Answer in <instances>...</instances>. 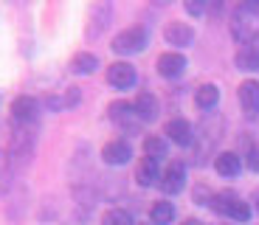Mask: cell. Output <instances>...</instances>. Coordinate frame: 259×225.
Listing matches in <instances>:
<instances>
[{
  "label": "cell",
  "instance_id": "cell-1",
  "mask_svg": "<svg viewBox=\"0 0 259 225\" xmlns=\"http://www.w3.org/2000/svg\"><path fill=\"white\" fill-rule=\"evenodd\" d=\"M256 28H259V6L256 3H240L234 9V17H231V34L240 45H248L253 37H256Z\"/></svg>",
  "mask_w": 259,
  "mask_h": 225
},
{
  "label": "cell",
  "instance_id": "cell-2",
  "mask_svg": "<svg viewBox=\"0 0 259 225\" xmlns=\"http://www.w3.org/2000/svg\"><path fill=\"white\" fill-rule=\"evenodd\" d=\"M34 135H31V129L28 127H17L12 132V141H9V149H6V155H9V161H12V169H26L28 163H31V158H34Z\"/></svg>",
  "mask_w": 259,
  "mask_h": 225
},
{
  "label": "cell",
  "instance_id": "cell-3",
  "mask_svg": "<svg viewBox=\"0 0 259 225\" xmlns=\"http://www.w3.org/2000/svg\"><path fill=\"white\" fill-rule=\"evenodd\" d=\"M208 206L217 214H223V217L234 219V222H248V219H251V206H248L245 200H240L234 192L214 194V197L208 200Z\"/></svg>",
  "mask_w": 259,
  "mask_h": 225
},
{
  "label": "cell",
  "instance_id": "cell-4",
  "mask_svg": "<svg viewBox=\"0 0 259 225\" xmlns=\"http://www.w3.org/2000/svg\"><path fill=\"white\" fill-rule=\"evenodd\" d=\"M147 45H149V31L144 26H130V28H124L121 34L113 37V51L121 54V57L141 54Z\"/></svg>",
  "mask_w": 259,
  "mask_h": 225
},
{
  "label": "cell",
  "instance_id": "cell-5",
  "mask_svg": "<svg viewBox=\"0 0 259 225\" xmlns=\"http://www.w3.org/2000/svg\"><path fill=\"white\" fill-rule=\"evenodd\" d=\"M39 116V102L34 96H17L12 102V121L17 127H28Z\"/></svg>",
  "mask_w": 259,
  "mask_h": 225
},
{
  "label": "cell",
  "instance_id": "cell-6",
  "mask_svg": "<svg viewBox=\"0 0 259 225\" xmlns=\"http://www.w3.org/2000/svg\"><path fill=\"white\" fill-rule=\"evenodd\" d=\"M107 116H110L113 124H118L121 129H133V132H136L138 124H141L136 107H133V104H127V102H113L110 107H107Z\"/></svg>",
  "mask_w": 259,
  "mask_h": 225
},
{
  "label": "cell",
  "instance_id": "cell-7",
  "mask_svg": "<svg viewBox=\"0 0 259 225\" xmlns=\"http://www.w3.org/2000/svg\"><path fill=\"white\" fill-rule=\"evenodd\" d=\"M107 82L116 90H130L138 82V73L130 62H113V65H107Z\"/></svg>",
  "mask_w": 259,
  "mask_h": 225
},
{
  "label": "cell",
  "instance_id": "cell-8",
  "mask_svg": "<svg viewBox=\"0 0 259 225\" xmlns=\"http://www.w3.org/2000/svg\"><path fill=\"white\" fill-rule=\"evenodd\" d=\"M102 158H104L107 166H124V163H130V158H133V147H130V141H124V138H113V141L104 144Z\"/></svg>",
  "mask_w": 259,
  "mask_h": 225
},
{
  "label": "cell",
  "instance_id": "cell-9",
  "mask_svg": "<svg viewBox=\"0 0 259 225\" xmlns=\"http://www.w3.org/2000/svg\"><path fill=\"white\" fill-rule=\"evenodd\" d=\"M183 186H186V166H183V161H172L161 177V189L166 194H181Z\"/></svg>",
  "mask_w": 259,
  "mask_h": 225
},
{
  "label": "cell",
  "instance_id": "cell-10",
  "mask_svg": "<svg viewBox=\"0 0 259 225\" xmlns=\"http://www.w3.org/2000/svg\"><path fill=\"white\" fill-rule=\"evenodd\" d=\"M186 71V57L178 51H166L158 57V73H161L163 79H178L181 73Z\"/></svg>",
  "mask_w": 259,
  "mask_h": 225
},
{
  "label": "cell",
  "instance_id": "cell-11",
  "mask_svg": "<svg viewBox=\"0 0 259 225\" xmlns=\"http://www.w3.org/2000/svg\"><path fill=\"white\" fill-rule=\"evenodd\" d=\"M240 104H242V110H245L248 118L259 116V82L248 79V82L240 84Z\"/></svg>",
  "mask_w": 259,
  "mask_h": 225
},
{
  "label": "cell",
  "instance_id": "cell-12",
  "mask_svg": "<svg viewBox=\"0 0 259 225\" xmlns=\"http://www.w3.org/2000/svg\"><path fill=\"white\" fill-rule=\"evenodd\" d=\"M163 39L169 45H175V48H186V45L194 42V28L186 26V23H169L163 28Z\"/></svg>",
  "mask_w": 259,
  "mask_h": 225
},
{
  "label": "cell",
  "instance_id": "cell-13",
  "mask_svg": "<svg viewBox=\"0 0 259 225\" xmlns=\"http://www.w3.org/2000/svg\"><path fill=\"white\" fill-rule=\"evenodd\" d=\"M133 107H136V113H138V118H141V121H155L158 113H161V104H158V99L152 96V93H147V90L136 96Z\"/></svg>",
  "mask_w": 259,
  "mask_h": 225
},
{
  "label": "cell",
  "instance_id": "cell-14",
  "mask_svg": "<svg viewBox=\"0 0 259 225\" xmlns=\"http://www.w3.org/2000/svg\"><path fill=\"white\" fill-rule=\"evenodd\" d=\"M237 68L240 71H259V34L248 45H242L237 54Z\"/></svg>",
  "mask_w": 259,
  "mask_h": 225
},
{
  "label": "cell",
  "instance_id": "cell-15",
  "mask_svg": "<svg viewBox=\"0 0 259 225\" xmlns=\"http://www.w3.org/2000/svg\"><path fill=\"white\" fill-rule=\"evenodd\" d=\"M136 180L141 183V186H155L158 180H161V172H158V161H155V158H147V155H144L141 161H138Z\"/></svg>",
  "mask_w": 259,
  "mask_h": 225
},
{
  "label": "cell",
  "instance_id": "cell-16",
  "mask_svg": "<svg viewBox=\"0 0 259 225\" xmlns=\"http://www.w3.org/2000/svg\"><path fill=\"white\" fill-rule=\"evenodd\" d=\"M214 169H217V174H223V177H237L242 169V161L237 152H220L217 158H214Z\"/></svg>",
  "mask_w": 259,
  "mask_h": 225
},
{
  "label": "cell",
  "instance_id": "cell-17",
  "mask_svg": "<svg viewBox=\"0 0 259 225\" xmlns=\"http://www.w3.org/2000/svg\"><path fill=\"white\" fill-rule=\"evenodd\" d=\"M166 135L178 144V147H189L194 132H192V124H189L186 118H172V121L166 124Z\"/></svg>",
  "mask_w": 259,
  "mask_h": 225
},
{
  "label": "cell",
  "instance_id": "cell-18",
  "mask_svg": "<svg viewBox=\"0 0 259 225\" xmlns=\"http://www.w3.org/2000/svg\"><path fill=\"white\" fill-rule=\"evenodd\" d=\"M110 12L113 6L110 3H96V6L91 9V28H88V34H91L93 39L102 34V28H107V20H110Z\"/></svg>",
  "mask_w": 259,
  "mask_h": 225
},
{
  "label": "cell",
  "instance_id": "cell-19",
  "mask_svg": "<svg viewBox=\"0 0 259 225\" xmlns=\"http://www.w3.org/2000/svg\"><path fill=\"white\" fill-rule=\"evenodd\" d=\"M194 102H197L200 110L217 107V102H220V87L217 84H200V87L194 90Z\"/></svg>",
  "mask_w": 259,
  "mask_h": 225
},
{
  "label": "cell",
  "instance_id": "cell-20",
  "mask_svg": "<svg viewBox=\"0 0 259 225\" xmlns=\"http://www.w3.org/2000/svg\"><path fill=\"white\" fill-rule=\"evenodd\" d=\"M99 68V59L93 57L91 51H79L76 57L71 59V71L73 73H84V76H88V73H93Z\"/></svg>",
  "mask_w": 259,
  "mask_h": 225
},
{
  "label": "cell",
  "instance_id": "cell-21",
  "mask_svg": "<svg viewBox=\"0 0 259 225\" xmlns=\"http://www.w3.org/2000/svg\"><path fill=\"white\" fill-rule=\"evenodd\" d=\"M149 219H152V225H169L172 219H175V206H172V203H166V200H161V203H155V206H152Z\"/></svg>",
  "mask_w": 259,
  "mask_h": 225
},
{
  "label": "cell",
  "instance_id": "cell-22",
  "mask_svg": "<svg viewBox=\"0 0 259 225\" xmlns=\"http://www.w3.org/2000/svg\"><path fill=\"white\" fill-rule=\"evenodd\" d=\"M14 186V172H12V161H9L6 149H0V194H9Z\"/></svg>",
  "mask_w": 259,
  "mask_h": 225
},
{
  "label": "cell",
  "instance_id": "cell-23",
  "mask_svg": "<svg viewBox=\"0 0 259 225\" xmlns=\"http://www.w3.org/2000/svg\"><path fill=\"white\" fill-rule=\"evenodd\" d=\"M166 141H163L161 135H147V138H144V155H147V158H166Z\"/></svg>",
  "mask_w": 259,
  "mask_h": 225
},
{
  "label": "cell",
  "instance_id": "cell-24",
  "mask_svg": "<svg viewBox=\"0 0 259 225\" xmlns=\"http://www.w3.org/2000/svg\"><path fill=\"white\" fill-rule=\"evenodd\" d=\"M102 225H136V222H133L130 211H124V208H110V211L102 217Z\"/></svg>",
  "mask_w": 259,
  "mask_h": 225
},
{
  "label": "cell",
  "instance_id": "cell-25",
  "mask_svg": "<svg viewBox=\"0 0 259 225\" xmlns=\"http://www.w3.org/2000/svg\"><path fill=\"white\" fill-rule=\"evenodd\" d=\"M248 169L259 174V144H253L251 152H248Z\"/></svg>",
  "mask_w": 259,
  "mask_h": 225
},
{
  "label": "cell",
  "instance_id": "cell-26",
  "mask_svg": "<svg viewBox=\"0 0 259 225\" xmlns=\"http://www.w3.org/2000/svg\"><path fill=\"white\" fill-rule=\"evenodd\" d=\"M186 12L194 14V17H200L206 12V3H200V0H186Z\"/></svg>",
  "mask_w": 259,
  "mask_h": 225
},
{
  "label": "cell",
  "instance_id": "cell-27",
  "mask_svg": "<svg viewBox=\"0 0 259 225\" xmlns=\"http://www.w3.org/2000/svg\"><path fill=\"white\" fill-rule=\"evenodd\" d=\"M79 99H82V93H79L76 87H68V93H65V104H62V107H76Z\"/></svg>",
  "mask_w": 259,
  "mask_h": 225
},
{
  "label": "cell",
  "instance_id": "cell-28",
  "mask_svg": "<svg viewBox=\"0 0 259 225\" xmlns=\"http://www.w3.org/2000/svg\"><path fill=\"white\" fill-rule=\"evenodd\" d=\"M183 225H203V222H200V219H186Z\"/></svg>",
  "mask_w": 259,
  "mask_h": 225
},
{
  "label": "cell",
  "instance_id": "cell-29",
  "mask_svg": "<svg viewBox=\"0 0 259 225\" xmlns=\"http://www.w3.org/2000/svg\"><path fill=\"white\" fill-rule=\"evenodd\" d=\"M256 211H259V194H256Z\"/></svg>",
  "mask_w": 259,
  "mask_h": 225
},
{
  "label": "cell",
  "instance_id": "cell-30",
  "mask_svg": "<svg viewBox=\"0 0 259 225\" xmlns=\"http://www.w3.org/2000/svg\"><path fill=\"white\" fill-rule=\"evenodd\" d=\"M136 225H144V222H136Z\"/></svg>",
  "mask_w": 259,
  "mask_h": 225
}]
</instances>
